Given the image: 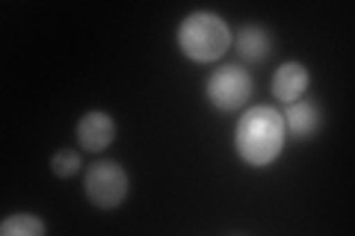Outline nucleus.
<instances>
[{
    "mask_svg": "<svg viewBox=\"0 0 355 236\" xmlns=\"http://www.w3.org/2000/svg\"><path fill=\"white\" fill-rule=\"evenodd\" d=\"M178 51L193 62H216L222 60L231 44H234V33L225 24V18H219L216 12L207 9H196L187 15L175 33Z\"/></svg>",
    "mask_w": 355,
    "mask_h": 236,
    "instance_id": "2",
    "label": "nucleus"
},
{
    "mask_svg": "<svg viewBox=\"0 0 355 236\" xmlns=\"http://www.w3.org/2000/svg\"><path fill=\"white\" fill-rule=\"evenodd\" d=\"M74 133H77V145H80L83 151L101 154V151H107L110 145H113V139H116V121H113V116H110V112L92 109V112H86V116H80Z\"/></svg>",
    "mask_w": 355,
    "mask_h": 236,
    "instance_id": "6",
    "label": "nucleus"
},
{
    "mask_svg": "<svg viewBox=\"0 0 355 236\" xmlns=\"http://www.w3.org/2000/svg\"><path fill=\"white\" fill-rule=\"evenodd\" d=\"M282 118H284L287 139H296V142H311L323 130V109H320L317 100H305V98L293 100V104L284 107Z\"/></svg>",
    "mask_w": 355,
    "mask_h": 236,
    "instance_id": "5",
    "label": "nucleus"
},
{
    "mask_svg": "<svg viewBox=\"0 0 355 236\" xmlns=\"http://www.w3.org/2000/svg\"><path fill=\"white\" fill-rule=\"evenodd\" d=\"M308 86H311V74L302 62H282L272 74V98L284 107L302 98Z\"/></svg>",
    "mask_w": 355,
    "mask_h": 236,
    "instance_id": "7",
    "label": "nucleus"
},
{
    "mask_svg": "<svg viewBox=\"0 0 355 236\" xmlns=\"http://www.w3.org/2000/svg\"><path fill=\"white\" fill-rule=\"evenodd\" d=\"M287 142L282 112L270 104H254L243 109L234 127V151L246 165L266 168L282 156Z\"/></svg>",
    "mask_w": 355,
    "mask_h": 236,
    "instance_id": "1",
    "label": "nucleus"
},
{
    "mask_svg": "<svg viewBox=\"0 0 355 236\" xmlns=\"http://www.w3.org/2000/svg\"><path fill=\"white\" fill-rule=\"evenodd\" d=\"M83 192L98 210H116V207L125 204V198L130 192V177L119 163L98 160L86 168Z\"/></svg>",
    "mask_w": 355,
    "mask_h": 236,
    "instance_id": "4",
    "label": "nucleus"
},
{
    "mask_svg": "<svg viewBox=\"0 0 355 236\" xmlns=\"http://www.w3.org/2000/svg\"><path fill=\"white\" fill-rule=\"evenodd\" d=\"M231 48H234L240 60L249 62V65H263L266 60H270V53L275 51V48H272L270 30L261 27V24H246V27H240Z\"/></svg>",
    "mask_w": 355,
    "mask_h": 236,
    "instance_id": "8",
    "label": "nucleus"
},
{
    "mask_svg": "<svg viewBox=\"0 0 355 236\" xmlns=\"http://www.w3.org/2000/svg\"><path fill=\"white\" fill-rule=\"evenodd\" d=\"M0 233L3 236H44L48 228L39 216H30V212H15V216H6L0 221Z\"/></svg>",
    "mask_w": 355,
    "mask_h": 236,
    "instance_id": "9",
    "label": "nucleus"
},
{
    "mask_svg": "<svg viewBox=\"0 0 355 236\" xmlns=\"http://www.w3.org/2000/svg\"><path fill=\"white\" fill-rule=\"evenodd\" d=\"M83 168V160H80V154L77 151H57L51 156V172L57 174V177H74L77 172Z\"/></svg>",
    "mask_w": 355,
    "mask_h": 236,
    "instance_id": "10",
    "label": "nucleus"
},
{
    "mask_svg": "<svg viewBox=\"0 0 355 236\" xmlns=\"http://www.w3.org/2000/svg\"><path fill=\"white\" fill-rule=\"evenodd\" d=\"M254 92L252 74L243 65H222L205 80V98L216 112H240Z\"/></svg>",
    "mask_w": 355,
    "mask_h": 236,
    "instance_id": "3",
    "label": "nucleus"
}]
</instances>
